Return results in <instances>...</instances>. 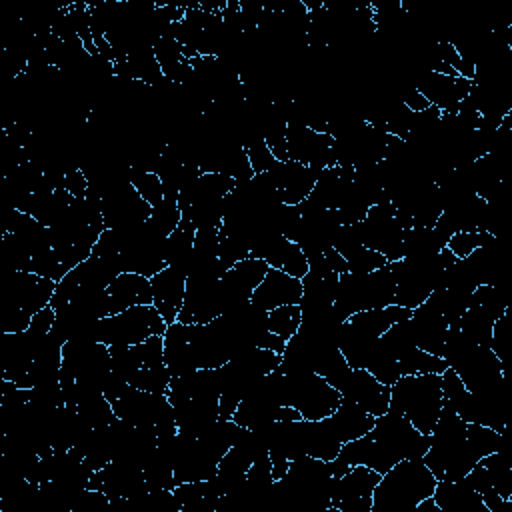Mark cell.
Listing matches in <instances>:
<instances>
[{
    "label": "cell",
    "mask_w": 512,
    "mask_h": 512,
    "mask_svg": "<svg viewBox=\"0 0 512 512\" xmlns=\"http://www.w3.org/2000/svg\"><path fill=\"white\" fill-rule=\"evenodd\" d=\"M120 234H122L120 262L124 272L152 278L154 274H158L168 266L164 258L166 236L152 224L150 218L140 226L120 230Z\"/></svg>",
    "instance_id": "obj_10"
},
{
    "label": "cell",
    "mask_w": 512,
    "mask_h": 512,
    "mask_svg": "<svg viewBox=\"0 0 512 512\" xmlns=\"http://www.w3.org/2000/svg\"><path fill=\"white\" fill-rule=\"evenodd\" d=\"M390 406L400 410L416 430L430 434L442 412L440 374L400 376L390 386Z\"/></svg>",
    "instance_id": "obj_5"
},
{
    "label": "cell",
    "mask_w": 512,
    "mask_h": 512,
    "mask_svg": "<svg viewBox=\"0 0 512 512\" xmlns=\"http://www.w3.org/2000/svg\"><path fill=\"white\" fill-rule=\"evenodd\" d=\"M458 258L444 246L440 252L420 258H400L392 264L394 278H396V296L394 304L414 310L420 306L432 290H436L438 280L450 264Z\"/></svg>",
    "instance_id": "obj_6"
},
{
    "label": "cell",
    "mask_w": 512,
    "mask_h": 512,
    "mask_svg": "<svg viewBox=\"0 0 512 512\" xmlns=\"http://www.w3.org/2000/svg\"><path fill=\"white\" fill-rule=\"evenodd\" d=\"M328 384L334 386L342 398H348L370 412L374 418L382 416L390 406V386L376 380L368 370L352 368L348 362L332 372Z\"/></svg>",
    "instance_id": "obj_14"
},
{
    "label": "cell",
    "mask_w": 512,
    "mask_h": 512,
    "mask_svg": "<svg viewBox=\"0 0 512 512\" xmlns=\"http://www.w3.org/2000/svg\"><path fill=\"white\" fill-rule=\"evenodd\" d=\"M152 206L138 194V190L128 182L112 190L102 198V218L106 228L128 230L140 226L150 218Z\"/></svg>",
    "instance_id": "obj_19"
},
{
    "label": "cell",
    "mask_w": 512,
    "mask_h": 512,
    "mask_svg": "<svg viewBox=\"0 0 512 512\" xmlns=\"http://www.w3.org/2000/svg\"><path fill=\"white\" fill-rule=\"evenodd\" d=\"M56 282L32 272L2 268L0 274V332H24L32 316L46 308Z\"/></svg>",
    "instance_id": "obj_2"
},
{
    "label": "cell",
    "mask_w": 512,
    "mask_h": 512,
    "mask_svg": "<svg viewBox=\"0 0 512 512\" xmlns=\"http://www.w3.org/2000/svg\"><path fill=\"white\" fill-rule=\"evenodd\" d=\"M282 272H286L288 276H294V278H302L306 272H308V258L304 256V252L300 250V246L296 242H290L284 256H282V262H280V268Z\"/></svg>",
    "instance_id": "obj_48"
},
{
    "label": "cell",
    "mask_w": 512,
    "mask_h": 512,
    "mask_svg": "<svg viewBox=\"0 0 512 512\" xmlns=\"http://www.w3.org/2000/svg\"><path fill=\"white\" fill-rule=\"evenodd\" d=\"M150 284H152V306L160 312L166 324L176 322L184 304L186 276L180 270L166 266L164 270H160L150 278Z\"/></svg>",
    "instance_id": "obj_27"
},
{
    "label": "cell",
    "mask_w": 512,
    "mask_h": 512,
    "mask_svg": "<svg viewBox=\"0 0 512 512\" xmlns=\"http://www.w3.org/2000/svg\"><path fill=\"white\" fill-rule=\"evenodd\" d=\"M302 444H304V454L326 460V462L334 460L342 448V442L336 436L328 418H322V420L302 418Z\"/></svg>",
    "instance_id": "obj_35"
},
{
    "label": "cell",
    "mask_w": 512,
    "mask_h": 512,
    "mask_svg": "<svg viewBox=\"0 0 512 512\" xmlns=\"http://www.w3.org/2000/svg\"><path fill=\"white\" fill-rule=\"evenodd\" d=\"M402 104H404L408 110H412V112H422V110H426L428 106H432L414 86H412L408 92L402 94Z\"/></svg>",
    "instance_id": "obj_50"
},
{
    "label": "cell",
    "mask_w": 512,
    "mask_h": 512,
    "mask_svg": "<svg viewBox=\"0 0 512 512\" xmlns=\"http://www.w3.org/2000/svg\"><path fill=\"white\" fill-rule=\"evenodd\" d=\"M114 408L116 418L140 426V428H154L158 438L172 436L178 432L174 408L166 394L144 392L136 388H128L120 398L110 402Z\"/></svg>",
    "instance_id": "obj_9"
},
{
    "label": "cell",
    "mask_w": 512,
    "mask_h": 512,
    "mask_svg": "<svg viewBox=\"0 0 512 512\" xmlns=\"http://www.w3.org/2000/svg\"><path fill=\"white\" fill-rule=\"evenodd\" d=\"M76 410L80 412V416L84 418V422L90 426V428H100V426H108L116 420V414H114V408L110 404V400L102 394V392H96L92 396H88L86 400H82Z\"/></svg>",
    "instance_id": "obj_38"
},
{
    "label": "cell",
    "mask_w": 512,
    "mask_h": 512,
    "mask_svg": "<svg viewBox=\"0 0 512 512\" xmlns=\"http://www.w3.org/2000/svg\"><path fill=\"white\" fill-rule=\"evenodd\" d=\"M450 368H454L468 392H482L506 376L502 362L488 346H472Z\"/></svg>",
    "instance_id": "obj_20"
},
{
    "label": "cell",
    "mask_w": 512,
    "mask_h": 512,
    "mask_svg": "<svg viewBox=\"0 0 512 512\" xmlns=\"http://www.w3.org/2000/svg\"><path fill=\"white\" fill-rule=\"evenodd\" d=\"M338 278H340V274L334 272L326 264L324 256L310 260L308 262V272L300 278L302 298H300L298 306H300L302 314L330 308L334 304Z\"/></svg>",
    "instance_id": "obj_22"
},
{
    "label": "cell",
    "mask_w": 512,
    "mask_h": 512,
    "mask_svg": "<svg viewBox=\"0 0 512 512\" xmlns=\"http://www.w3.org/2000/svg\"><path fill=\"white\" fill-rule=\"evenodd\" d=\"M320 172L322 170L318 168H312L294 160H286V162H278L268 174L284 204H300L310 196Z\"/></svg>",
    "instance_id": "obj_25"
},
{
    "label": "cell",
    "mask_w": 512,
    "mask_h": 512,
    "mask_svg": "<svg viewBox=\"0 0 512 512\" xmlns=\"http://www.w3.org/2000/svg\"><path fill=\"white\" fill-rule=\"evenodd\" d=\"M238 182L216 172H202L186 190L178 194L182 216L196 230L220 228L224 218V200Z\"/></svg>",
    "instance_id": "obj_7"
},
{
    "label": "cell",
    "mask_w": 512,
    "mask_h": 512,
    "mask_svg": "<svg viewBox=\"0 0 512 512\" xmlns=\"http://www.w3.org/2000/svg\"><path fill=\"white\" fill-rule=\"evenodd\" d=\"M352 184H354V168L328 166L320 172L306 200L324 210H338Z\"/></svg>",
    "instance_id": "obj_30"
},
{
    "label": "cell",
    "mask_w": 512,
    "mask_h": 512,
    "mask_svg": "<svg viewBox=\"0 0 512 512\" xmlns=\"http://www.w3.org/2000/svg\"><path fill=\"white\" fill-rule=\"evenodd\" d=\"M64 190H68L76 198H84L86 196V192H88V178L84 176V172L80 168L70 170L64 176Z\"/></svg>",
    "instance_id": "obj_49"
},
{
    "label": "cell",
    "mask_w": 512,
    "mask_h": 512,
    "mask_svg": "<svg viewBox=\"0 0 512 512\" xmlns=\"http://www.w3.org/2000/svg\"><path fill=\"white\" fill-rule=\"evenodd\" d=\"M346 262H348V272H354V274H368L388 264L384 254L366 246L358 248Z\"/></svg>",
    "instance_id": "obj_46"
},
{
    "label": "cell",
    "mask_w": 512,
    "mask_h": 512,
    "mask_svg": "<svg viewBox=\"0 0 512 512\" xmlns=\"http://www.w3.org/2000/svg\"><path fill=\"white\" fill-rule=\"evenodd\" d=\"M432 500L442 512H488L480 494L462 480H438Z\"/></svg>",
    "instance_id": "obj_33"
},
{
    "label": "cell",
    "mask_w": 512,
    "mask_h": 512,
    "mask_svg": "<svg viewBox=\"0 0 512 512\" xmlns=\"http://www.w3.org/2000/svg\"><path fill=\"white\" fill-rule=\"evenodd\" d=\"M396 296V278L392 264L368 272V274H354L344 272L338 278L334 308L346 320L348 316L362 312L392 306Z\"/></svg>",
    "instance_id": "obj_4"
},
{
    "label": "cell",
    "mask_w": 512,
    "mask_h": 512,
    "mask_svg": "<svg viewBox=\"0 0 512 512\" xmlns=\"http://www.w3.org/2000/svg\"><path fill=\"white\" fill-rule=\"evenodd\" d=\"M154 56L162 68L164 78L176 84H184L192 76V58H196L198 54L182 46L168 28L154 44Z\"/></svg>",
    "instance_id": "obj_32"
},
{
    "label": "cell",
    "mask_w": 512,
    "mask_h": 512,
    "mask_svg": "<svg viewBox=\"0 0 512 512\" xmlns=\"http://www.w3.org/2000/svg\"><path fill=\"white\" fill-rule=\"evenodd\" d=\"M258 346H260V348H268V350H274V352L282 354V352H284V348H286V340H284L282 336H278V334H274V332H270V330H268V332L260 338Z\"/></svg>",
    "instance_id": "obj_52"
},
{
    "label": "cell",
    "mask_w": 512,
    "mask_h": 512,
    "mask_svg": "<svg viewBox=\"0 0 512 512\" xmlns=\"http://www.w3.org/2000/svg\"><path fill=\"white\" fill-rule=\"evenodd\" d=\"M150 220L152 224L164 234L168 236L170 232H174L182 220V210L178 206V196L172 194H164V198L152 206L150 212Z\"/></svg>",
    "instance_id": "obj_40"
},
{
    "label": "cell",
    "mask_w": 512,
    "mask_h": 512,
    "mask_svg": "<svg viewBox=\"0 0 512 512\" xmlns=\"http://www.w3.org/2000/svg\"><path fill=\"white\" fill-rule=\"evenodd\" d=\"M490 350L498 356L502 366H506V362L512 356V316H510V308L492 326Z\"/></svg>",
    "instance_id": "obj_43"
},
{
    "label": "cell",
    "mask_w": 512,
    "mask_h": 512,
    "mask_svg": "<svg viewBox=\"0 0 512 512\" xmlns=\"http://www.w3.org/2000/svg\"><path fill=\"white\" fill-rule=\"evenodd\" d=\"M466 438L470 442V446L474 448V452L484 458L496 450L502 448V442H504V432H496L488 426H482V424H474V422H468L466 424Z\"/></svg>",
    "instance_id": "obj_41"
},
{
    "label": "cell",
    "mask_w": 512,
    "mask_h": 512,
    "mask_svg": "<svg viewBox=\"0 0 512 512\" xmlns=\"http://www.w3.org/2000/svg\"><path fill=\"white\" fill-rule=\"evenodd\" d=\"M130 184L138 190V194H140L150 206L158 204V202L164 198L162 180H160L154 172L130 168Z\"/></svg>",
    "instance_id": "obj_44"
},
{
    "label": "cell",
    "mask_w": 512,
    "mask_h": 512,
    "mask_svg": "<svg viewBox=\"0 0 512 512\" xmlns=\"http://www.w3.org/2000/svg\"><path fill=\"white\" fill-rule=\"evenodd\" d=\"M362 244L366 248H372L388 262H396L402 258V242L406 228L396 218V212L390 204V200H382L368 208L366 216L358 222Z\"/></svg>",
    "instance_id": "obj_13"
},
{
    "label": "cell",
    "mask_w": 512,
    "mask_h": 512,
    "mask_svg": "<svg viewBox=\"0 0 512 512\" xmlns=\"http://www.w3.org/2000/svg\"><path fill=\"white\" fill-rule=\"evenodd\" d=\"M166 326L168 324L152 304H142L100 318L96 326V340L106 346H132L148 340L150 336H162Z\"/></svg>",
    "instance_id": "obj_8"
},
{
    "label": "cell",
    "mask_w": 512,
    "mask_h": 512,
    "mask_svg": "<svg viewBox=\"0 0 512 512\" xmlns=\"http://www.w3.org/2000/svg\"><path fill=\"white\" fill-rule=\"evenodd\" d=\"M332 142L334 138L326 132H314L296 120L286 122L288 160L324 170L332 166Z\"/></svg>",
    "instance_id": "obj_17"
},
{
    "label": "cell",
    "mask_w": 512,
    "mask_h": 512,
    "mask_svg": "<svg viewBox=\"0 0 512 512\" xmlns=\"http://www.w3.org/2000/svg\"><path fill=\"white\" fill-rule=\"evenodd\" d=\"M218 400L220 398L216 396H184L170 400L178 432L200 436L210 424L220 418Z\"/></svg>",
    "instance_id": "obj_26"
},
{
    "label": "cell",
    "mask_w": 512,
    "mask_h": 512,
    "mask_svg": "<svg viewBox=\"0 0 512 512\" xmlns=\"http://www.w3.org/2000/svg\"><path fill=\"white\" fill-rule=\"evenodd\" d=\"M466 424L454 410L442 406L422 458L436 480H460L480 460L466 438Z\"/></svg>",
    "instance_id": "obj_1"
},
{
    "label": "cell",
    "mask_w": 512,
    "mask_h": 512,
    "mask_svg": "<svg viewBox=\"0 0 512 512\" xmlns=\"http://www.w3.org/2000/svg\"><path fill=\"white\" fill-rule=\"evenodd\" d=\"M340 400V392L316 372L284 374V404L294 406L304 420L328 418Z\"/></svg>",
    "instance_id": "obj_11"
},
{
    "label": "cell",
    "mask_w": 512,
    "mask_h": 512,
    "mask_svg": "<svg viewBox=\"0 0 512 512\" xmlns=\"http://www.w3.org/2000/svg\"><path fill=\"white\" fill-rule=\"evenodd\" d=\"M436 482L422 458H404L380 476L370 512H414L418 502L432 496Z\"/></svg>",
    "instance_id": "obj_3"
},
{
    "label": "cell",
    "mask_w": 512,
    "mask_h": 512,
    "mask_svg": "<svg viewBox=\"0 0 512 512\" xmlns=\"http://www.w3.org/2000/svg\"><path fill=\"white\" fill-rule=\"evenodd\" d=\"M446 246V242L438 236V232L432 226L424 228H410L404 234L402 242V258H420L440 252Z\"/></svg>",
    "instance_id": "obj_37"
},
{
    "label": "cell",
    "mask_w": 512,
    "mask_h": 512,
    "mask_svg": "<svg viewBox=\"0 0 512 512\" xmlns=\"http://www.w3.org/2000/svg\"><path fill=\"white\" fill-rule=\"evenodd\" d=\"M322 256H324L326 264H328L334 272H338V274L348 272V262H346V258H344V256L334 248V246H330Z\"/></svg>",
    "instance_id": "obj_51"
},
{
    "label": "cell",
    "mask_w": 512,
    "mask_h": 512,
    "mask_svg": "<svg viewBox=\"0 0 512 512\" xmlns=\"http://www.w3.org/2000/svg\"><path fill=\"white\" fill-rule=\"evenodd\" d=\"M218 460L204 448V444L190 434H176L174 450V480L182 482H200L216 474Z\"/></svg>",
    "instance_id": "obj_21"
},
{
    "label": "cell",
    "mask_w": 512,
    "mask_h": 512,
    "mask_svg": "<svg viewBox=\"0 0 512 512\" xmlns=\"http://www.w3.org/2000/svg\"><path fill=\"white\" fill-rule=\"evenodd\" d=\"M300 298H302V282L278 268H270L262 278V282L256 286L250 300L258 308L270 312L278 306L300 304Z\"/></svg>",
    "instance_id": "obj_28"
},
{
    "label": "cell",
    "mask_w": 512,
    "mask_h": 512,
    "mask_svg": "<svg viewBox=\"0 0 512 512\" xmlns=\"http://www.w3.org/2000/svg\"><path fill=\"white\" fill-rule=\"evenodd\" d=\"M408 322H410L416 346L428 354L442 358V350L448 334L446 318L440 312H436L430 304L422 302L412 310Z\"/></svg>",
    "instance_id": "obj_29"
},
{
    "label": "cell",
    "mask_w": 512,
    "mask_h": 512,
    "mask_svg": "<svg viewBox=\"0 0 512 512\" xmlns=\"http://www.w3.org/2000/svg\"><path fill=\"white\" fill-rule=\"evenodd\" d=\"M244 150L248 154V160H250V166L254 170V174H260V172H270L278 160L274 158V154L268 150L264 138H256L248 144H244Z\"/></svg>",
    "instance_id": "obj_47"
},
{
    "label": "cell",
    "mask_w": 512,
    "mask_h": 512,
    "mask_svg": "<svg viewBox=\"0 0 512 512\" xmlns=\"http://www.w3.org/2000/svg\"><path fill=\"white\" fill-rule=\"evenodd\" d=\"M472 80L462 78V76H446L440 72L428 70L416 84L414 88L440 112L444 114H456L458 104L466 98L470 92Z\"/></svg>",
    "instance_id": "obj_24"
},
{
    "label": "cell",
    "mask_w": 512,
    "mask_h": 512,
    "mask_svg": "<svg viewBox=\"0 0 512 512\" xmlns=\"http://www.w3.org/2000/svg\"><path fill=\"white\" fill-rule=\"evenodd\" d=\"M270 266L258 258H244L220 276V290L224 298V312L232 306L252 298L256 286L262 282Z\"/></svg>",
    "instance_id": "obj_23"
},
{
    "label": "cell",
    "mask_w": 512,
    "mask_h": 512,
    "mask_svg": "<svg viewBox=\"0 0 512 512\" xmlns=\"http://www.w3.org/2000/svg\"><path fill=\"white\" fill-rule=\"evenodd\" d=\"M300 322H302V310L298 304L278 306L268 312V330L282 336L284 340H288L298 332Z\"/></svg>",
    "instance_id": "obj_39"
},
{
    "label": "cell",
    "mask_w": 512,
    "mask_h": 512,
    "mask_svg": "<svg viewBox=\"0 0 512 512\" xmlns=\"http://www.w3.org/2000/svg\"><path fill=\"white\" fill-rule=\"evenodd\" d=\"M172 374L170 370L164 366H156V368H142L138 370L132 378H130V386L136 390H144V392H154V394H166L168 386H170Z\"/></svg>",
    "instance_id": "obj_42"
},
{
    "label": "cell",
    "mask_w": 512,
    "mask_h": 512,
    "mask_svg": "<svg viewBox=\"0 0 512 512\" xmlns=\"http://www.w3.org/2000/svg\"><path fill=\"white\" fill-rule=\"evenodd\" d=\"M328 420H330L336 436L344 444V442L356 440V438L364 436L366 432H370L376 418L370 412H366L362 406H358L356 402L342 398L338 408L328 416Z\"/></svg>",
    "instance_id": "obj_34"
},
{
    "label": "cell",
    "mask_w": 512,
    "mask_h": 512,
    "mask_svg": "<svg viewBox=\"0 0 512 512\" xmlns=\"http://www.w3.org/2000/svg\"><path fill=\"white\" fill-rule=\"evenodd\" d=\"M494 238V234L486 232V230H476V232H456L450 236V240L446 242V248L456 256V258H466L470 252H474L476 248L484 246L486 242H490Z\"/></svg>",
    "instance_id": "obj_45"
},
{
    "label": "cell",
    "mask_w": 512,
    "mask_h": 512,
    "mask_svg": "<svg viewBox=\"0 0 512 512\" xmlns=\"http://www.w3.org/2000/svg\"><path fill=\"white\" fill-rule=\"evenodd\" d=\"M382 474L368 466H350L332 480V508L336 512H370L372 492Z\"/></svg>",
    "instance_id": "obj_15"
},
{
    "label": "cell",
    "mask_w": 512,
    "mask_h": 512,
    "mask_svg": "<svg viewBox=\"0 0 512 512\" xmlns=\"http://www.w3.org/2000/svg\"><path fill=\"white\" fill-rule=\"evenodd\" d=\"M224 314V298L220 290V280L188 276L184 304L178 314L182 324H208Z\"/></svg>",
    "instance_id": "obj_16"
},
{
    "label": "cell",
    "mask_w": 512,
    "mask_h": 512,
    "mask_svg": "<svg viewBox=\"0 0 512 512\" xmlns=\"http://www.w3.org/2000/svg\"><path fill=\"white\" fill-rule=\"evenodd\" d=\"M106 292H108L110 314H118V312L128 310L132 306L152 304V284H150V278L140 276V274H132V272L118 274L108 284Z\"/></svg>",
    "instance_id": "obj_31"
},
{
    "label": "cell",
    "mask_w": 512,
    "mask_h": 512,
    "mask_svg": "<svg viewBox=\"0 0 512 512\" xmlns=\"http://www.w3.org/2000/svg\"><path fill=\"white\" fill-rule=\"evenodd\" d=\"M368 434L378 440L396 460L424 458L430 446V434L416 430L414 424L392 406H388L382 416H376Z\"/></svg>",
    "instance_id": "obj_12"
},
{
    "label": "cell",
    "mask_w": 512,
    "mask_h": 512,
    "mask_svg": "<svg viewBox=\"0 0 512 512\" xmlns=\"http://www.w3.org/2000/svg\"><path fill=\"white\" fill-rule=\"evenodd\" d=\"M88 488L104 492L110 500H130L144 494L148 490V484L140 466L114 458L104 468L92 474Z\"/></svg>",
    "instance_id": "obj_18"
},
{
    "label": "cell",
    "mask_w": 512,
    "mask_h": 512,
    "mask_svg": "<svg viewBox=\"0 0 512 512\" xmlns=\"http://www.w3.org/2000/svg\"><path fill=\"white\" fill-rule=\"evenodd\" d=\"M194 236H196V228L184 216H182L178 228L166 236V244H164L166 264L180 270L184 276L188 274V266L192 260Z\"/></svg>",
    "instance_id": "obj_36"
}]
</instances>
